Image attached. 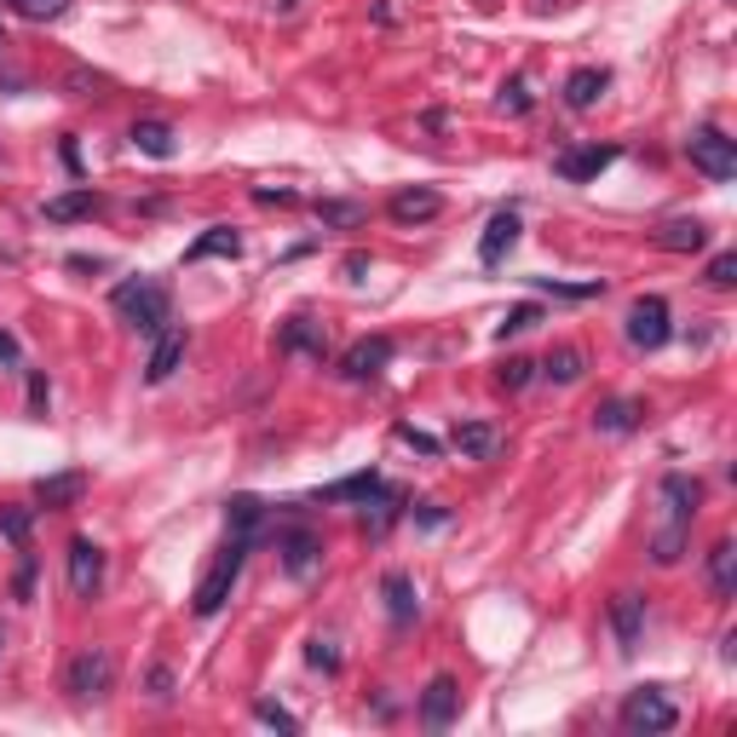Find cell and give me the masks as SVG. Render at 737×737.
Returning a JSON list of instances; mask_svg holds the SVG:
<instances>
[{
	"mask_svg": "<svg viewBox=\"0 0 737 737\" xmlns=\"http://www.w3.org/2000/svg\"><path fill=\"white\" fill-rule=\"evenodd\" d=\"M380 600H386V623H392V628H409L421 617V593H415V577H409V570H386V577H380Z\"/></svg>",
	"mask_w": 737,
	"mask_h": 737,
	"instance_id": "14",
	"label": "cell"
},
{
	"mask_svg": "<svg viewBox=\"0 0 737 737\" xmlns=\"http://www.w3.org/2000/svg\"><path fill=\"white\" fill-rule=\"evenodd\" d=\"M657 502H663V524H686L691 530V519H698V507H703V484L691 473H668L657 484Z\"/></svg>",
	"mask_w": 737,
	"mask_h": 737,
	"instance_id": "11",
	"label": "cell"
},
{
	"mask_svg": "<svg viewBox=\"0 0 737 737\" xmlns=\"http://www.w3.org/2000/svg\"><path fill=\"white\" fill-rule=\"evenodd\" d=\"M242 254V237L231 231V225H208L191 249H184V265H202V259H237Z\"/></svg>",
	"mask_w": 737,
	"mask_h": 737,
	"instance_id": "26",
	"label": "cell"
},
{
	"mask_svg": "<svg viewBox=\"0 0 737 737\" xmlns=\"http://www.w3.org/2000/svg\"><path fill=\"white\" fill-rule=\"evenodd\" d=\"M225 524H231V536L254 542L259 524H265V502L259 496H231V502H225Z\"/></svg>",
	"mask_w": 737,
	"mask_h": 737,
	"instance_id": "31",
	"label": "cell"
},
{
	"mask_svg": "<svg viewBox=\"0 0 737 737\" xmlns=\"http://www.w3.org/2000/svg\"><path fill=\"white\" fill-rule=\"evenodd\" d=\"M709 588H714V600H732L737 593V542L709 547Z\"/></svg>",
	"mask_w": 737,
	"mask_h": 737,
	"instance_id": "30",
	"label": "cell"
},
{
	"mask_svg": "<svg viewBox=\"0 0 737 737\" xmlns=\"http://www.w3.org/2000/svg\"><path fill=\"white\" fill-rule=\"evenodd\" d=\"M254 202H265V208H294V191H271V184H259V191H254Z\"/></svg>",
	"mask_w": 737,
	"mask_h": 737,
	"instance_id": "49",
	"label": "cell"
},
{
	"mask_svg": "<svg viewBox=\"0 0 737 737\" xmlns=\"http://www.w3.org/2000/svg\"><path fill=\"white\" fill-rule=\"evenodd\" d=\"M47 214L52 225H70V219H93V214H105V196L93 191V184H75V191H64V196H47Z\"/></svg>",
	"mask_w": 737,
	"mask_h": 737,
	"instance_id": "23",
	"label": "cell"
},
{
	"mask_svg": "<svg viewBox=\"0 0 737 737\" xmlns=\"http://www.w3.org/2000/svg\"><path fill=\"white\" fill-rule=\"evenodd\" d=\"M81 496H87V473H52V479L35 484V502L52 507V514H58V507H75Z\"/></svg>",
	"mask_w": 737,
	"mask_h": 737,
	"instance_id": "29",
	"label": "cell"
},
{
	"mask_svg": "<svg viewBox=\"0 0 737 737\" xmlns=\"http://www.w3.org/2000/svg\"><path fill=\"white\" fill-rule=\"evenodd\" d=\"M530 380H536V363H530V358H507V363L496 368V386H502V392H524Z\"/></svg>",
	"mask_w": 737,
	"mask_h": 737,
	"instance_id": "37",
	"label": "cell"
},
{
	"mask_svg": "<svg viewBox=\"0 0 737 737\" xmlns=\"http://www.w3.org/2000/svg\"><path fill=\"white\" fill-rule=\"evenodd\" d=\"M605 93H611V70L605 64H582V70L565 75V105L570 110H593Z\"/></svg>",
	"mask_w": 737,
	"mask_h": 737,
	"instance_id": "21",
	"label": "cell"
},
{
	"mask_svg": "<svg viewBox=\"0 0 737 737\" xmlns=\"http://www.w3.org/2000/svg\"><path fill=\"white\" fill-rule=\"evenodd\" d=\"M254 721H259V726H277V732H300V721H294L289 709H282V703H265V698L254 703Z\"/></svg>",
	"mask_w": 737,
	"mask_h": 737,
	"instance_id": "43",
	"label": "cell"
},
{
	"mask_svg": "<svg viewBox=\"0 0 737 737\" xmlns=\"http://www.w3.org/2000/svg\"><path fill=\"white\" fill-rule=\"evenodd\" d=\"M398 514H403V496H398V490H386V484L375 490V496L358 502V524H363V536H375V542L398 524Z\"/></svg>",
	"mask_w": 737,
	"mask_h": 737,
	"instance_id": "19",
	"label": "cell"
},
{
	"mask_svg": "<svg viewBox=\"0 0 737 737\" xmlns=\"http://www.w3.org/2000/svg\"><path fill=\"white\" fill-rule=\"evenodd\" d=\"M0 651H7V628H0Z\"/></svg>",
	"mask_w": 737,
	"mask_h": 737,
	"instance_id": "54",
	"label": "cell"
},
{
	"mask_svg": "<svg viewBox=\"0 0 737 737\" xmlns=\"http://www.w3.org/2000/svg\"><path fill=\"white\" fill-rule=\"evenodd\" d=\"M0 363H17V340L7 329H0Z\"/></svg>",
	"mask_w": 737,
	"mask_h": 737,
	"instance_id": "52",
	"label": "cell"
},
{
	"mask_svg": "<svg viewBox=\"0 0 737 737\" xmlns=\"http://www.w3.org/2000/svg\"><path fill=\"white\" fill-rule=\"evenodd\" d=\"M386 214H392L398 225H426V219L444 214V196L433 191V184H409V191H392Z\"/></svg>",
	"mask_w": 737,
	"mask_h": 737,
	"instance_id": "17",
	"label": "cell"
},
{
	"mask_svg": "<svg viewBox=\"0 0 737 737\" xmlns=\"http://www.w3.org/2000/svg\"><path fill=\"white\" fill-rule=\"evenodd\" d=\"M277 559H282V570H289L294 582H305V577H317V565H323V536L312 524H289L277 536Z\"/></svg>",
	"mask_w": 737,
	"mask_h": 737,
	"instance_id": "7",
	"label": "cell"
},
{
	"mask_svg": "<svg viewBox=\"0 0 737 737\" xmlns=\"http://www.w3.org/2000/svg\"><path fill=\"white\" fill-rule=\"evenodd\" d=\"M611 161H617V145H570V150L553 156V173L565 184H588V179H600Z\"/></svg>",
	"mask_w": 737,
	"mask_h": 737,
	"instance_id": "13",
	"label": "cell"
},
{
	"mask_svg": "<svg viewBox=\"0 0 737 737\" xmlns=\"http://www.w3.org/2000/svg\"><path fill=\"white\" fill-rule=\"evenodd\" d=\"M542 323V305H514L502 323H496V340H514V335H524V329H536Z\"/></svg>",
	"mask_w": 737,
	"mask_h": 737,
	"instance_id": "38",
	"label": "cell"
},
{
	"mask_svg": "<svg viewBox=\"0 0 737 737\" xmlns=\"http://www.w3.org/2000/svg\"><path fill=\"white\" fill-rule=\"evenodd\" d=\"M536 368H542L553 386H577V380L588 375V352H582V346H553V352H547Z\"/></svg>",
	"mask_w": 737,
	"mask_h": 737,
	"instance_id": "28",
	"label": "cell"
},
{
	"mask_svg": "<svg viewBox=\"0 0 737 737\" xmlns=\"http://www.w3.org/2000/svg\"><path fill=\"white\" fill-rule=\"evenodd\" d=\"M651 242H657L663 254H698V249H709V225L703 219H663L657 231H651Z\"/></svg>",
	"mask_w": 737,
	"mask_h": 737,
	"instance_id": "22",
	"label": "cell"
},
{
	"mask_svg": "<svg viewBox=\"0 0 737 737\" xmlns=\"http://www.w3.org/2000/svg\"><path fill=\"white\" fill-rule=\"evenodd\" d=\"M392 438H398V444H409V449H421V456H438V449H444L433 433H421V426H409V421H398V426H392Z\"/></svg>",
	"mask_w": 737,
	"mask_h": 737,
	"instance_id": "42",
	"label": "cell"
},
{
	"mask_svg": "<svg viewBox=\"0 0 737 737\" xmlns=\"http://www.w3.org/2000/svg\"><path fill=\"white\" fill-rule=\"evenodd\" d=\"M449 444H456L467 461H496L502 449H507V438H502L490 421H461L456 433H449Z\"/></svg>",
	"mask_w": 737,
	"mask_h": 737,
	"instance_id": "20",
	"label": "cell"
},
{
	"mask_svg": "<svg viewBox=\"0 0 737 737\" xmlns=\"http://www.w3.org/2000/svg\"><path fill=\"white\" fill-rule=\"evenodd\" d=\"M70 271H105V259H87V254H70Z\"/></svg>",
	"mask_w": 737,
	"mask_h": 737,
	"instance_id": "51",
	"label": "cell"
},
{
	"mask_svg": "<svg viewBox=\"0 0 737 737\" xmlns=\"http://www.w3.org/2000/svg\"><path fill=\"white\" fill-rule=\"evenodd\" d=\"M110 312L138 335H161L173 323V294H168V282H156V277H128V282H116Z\"/></svg>",
	"mask_w": 737,
	"mask_h": 737,
	"instance_id": "1",
	"label": "cell"
},
{
	"mask_svg": "<svg viewBox=\"0 0 737 737\" xmlns=\"http://www.w3.org/2000/svg\"><path fill=\"white\" fill-rule=\"evenodd\" d=\"M98 588H105V547L75 536L70 542V593L75 600H98Z\"/></svg>",
	"mask_w": 737,
	"mask_h": 737,
	"instance_id": "12",
	"label": "cell"
},
{
	"mask_svg": "<svg viewBox=\"0 0 737 737\" xmlns=\"http://www.w3.org/2000/svg\"><path fill=\"white\" fill-rule=\"evenodd\" d=\"M536 289H547L553 300H600L605 282H600V277H593V282H553V277H536Z\"/></svg>",
	"mask_w": 737,
	"mask_h": 737,
	"instance_id": "36",
	"label": "cell"
},
{
	"mask_svg": "<svg viewBox=\"0 0 737 737\" xmlns=\"http://www.w3.org/2000/svg\"><path fill=\"white\" fill-rule=\"evenodd\" d=\"M242 565H249V542L231 536V542L219 547L214 570L196 582V600H191V605H196V617H219L225 600H231V588H237V577H242Z\"/></svg>",
	"mask_w": 737,
	"mask_h": 737,
	"instance_id": "2",
	"label": "cell"
},
{
	"mask_svg": "<svg viewBox=\"0 0 737 737\" xmlns=\"http://www.w3.org/2000/svg\"><path fill=\"white\" fill-rule=\"evenodd\" d=\"M496 105H502L507 116H530V81H524V75H514V81H502Z\"/></svg>",
	"mask_w": 737,
	"mask_h": 737,
	"instance_id": "39",
	"label": "cell"
},
{
	"mask_svg": "<svg viewBox=\"0 0 737 737\" xmlns=\"http://www.w3.org/2000/svg\"><path fill=\"white\" fill-rule=\"evenodd\" d=\"M703 277H709V289H737V254H732V249H726V254H714Z\"/></svg>",
	"mask_w": 737,
	"mask_h": 737,
	"instance_id": "41",
	"label": "cell"
},
{
	"mask_svg": "<svg viewBox=\"0 0 737 737\" xmlns=\"http://www.w3.org/2000/svg\"><path fill=\"white\" fill-rule=\"evenodd\" d=\"M386 479L380 473H352V479H340V484H323L312 502H363V496H375Z\"/></svg>",
	"mask_w": 737,
	"mask_h": 737,
	"instance_id": "32",
	"label": "cell"
},
{
	"mask_svg": "<svg viewBox=\"0 0 737 737\" xmlns=\"http://www.w3.org/2000/svg\"><path fill=\"white\" fill-rule=\"evenodd\" d=\"M421 726L426 732H449L456 726V714H461V686L449 680V674H433V680H426V691H421Z\"/></svg>",
	"mask_w": 737,
	"mask_h": 737,
	"instance_id": "10",
	"label": "cell"
},
{
	"mask_svg": "<svg viewBox=\"0 0 737 737\" xmlns=\"http://www.w3.org/2000/svg\"><path fill=\"white\" fill-rule=\"evenodd\" d=\"M392 352H398V346H392V335H363V340L352 346V352L340 358V375L352 380V386H368V380H380V375H386V363H392Z\"/></svg>",
	"mask_w": 737,
	"mask_h": 737,
	"instance_id": "8",
	"label": "cell"
},
{
	"mask_svg": "<svg viewBox=\"0 0 737 737\" xmlns=\"http://www.w3.org/2000/svg\"><path fill=\"white\" fill-rule=\"evenodd\" d=\"M340 277H346V282H363V277H368V254H363V249H352V254L340 259Z\"/></svg>",
	"mask_w": 737,
	"mask_h": 737,
	"instance_id": "48",
	"label": "cell"
},
{
	"mask_svg": "<svg viewBox=\"0 0 737 737\" xmlns=\"http://www.w3.org/2000/svg\"><path fill=\"white\" fill-rule=\"evenodd\" d=\"M686 542H691L686 524H657V536H651V559H657V565H680Z\"/></svg>",
	"mask_w": 737,
	"mask_h": 737,
	"instance_id": "33",
	"label": "cell"
},
{
	"mask_svg": "<svg viewBox=\"0 0 737 737\" xmlns=\"http://www.w3.org/2000/svg\"><path fill=\"white\" fill-rule=\"evenodd\" d=\"M277 352H300V358L323 363L329 358V335H323V323H312V317H289L277 335Z\"/></svg>",
	"mask_w": 737,
	"mask_h": 737,
	"instance_id": "18",
	"label": "cell"
},
{
	"mask_svg": "<svg viewBox=\"0 0 737 737\" xmlns=\"http://www.w3.org/2000/svg\"><path fill=\"white\" fill-rule=\"evenodd\" d=\"M17 553H24V559H17V582H12V593H17V600H29V593H35V553H29V547H17Z\"/></svg>",
	"mask_w": 737,
	"mask_h": 737,
	"instance_id": "46",
	"label": "cell"
},
{
	"mask_svg": "<svg viewBox=\"0 0 737 737\" xmlns=\"http://www.w3.org/2000/svg\"><path fill=\"white\" fill-rule=\"evenodd\" d=\"M617 721L628 726V732H640V737H657V732H674L680 726V709H674L657 686H640V691H628L623 698V714Z\"/></svg>",
	"mask_w": 737,
	"mask_h": 737,
	"instance_id": "4",
	"label": "cell"
},
{
	"mask_svg": "<svg viewBox=\"0 0 737 737\" xmlns=\"http://www.w3.org/2000/svg\"><path fill=\"white\" fill-rule=\"evenodd\" d=\"M686 156H691V168H698L703 179H714V184L737 179V145H732L721 128H691Z\"/></svg>",
	"mask_w": 737,
	"mask_h": 737,
	"instance_id": "6",
	"label": "cell"
},
{
	"mask_svg": "<svg viewBox=\"0 0 737 737\" xmlns=\"http://www.w3.org/2000/svg\"><path fill=\"white\" fill-rule=\"evenodd\" d=\"M47 398H52L47 375H40V368H29V409H47Z\"/></svg>",
	"mask_w": 737,
	"mask_h": 737,
	"instance_id": "50",
	"label": "cell"
},
{
	"mask_svg": "<svg viewBox=\"0 0 737 737\" xmlns=\"http://www.w3.org/2000/svg\"><path fill=\"white\" fill-rule=\"evenodd\" d=\"M305 663L323 668V674H340V651H335V640H312V645H305Z\"/></svg>",
	"mask_w": 737,
	"mask_h": 737,
	"instance_id": "44",
	"label": "cell"
},
{
	"mask_svg": "<svg viewBox=\"0 0 737 737\" xmlns=\"http://www.w3.org/2000/svg\"><path fill=\"white\" fill-rule=\"evenodd\" d=\"M64 87H70L75 98H105L110 75H98V70H70V81H64Z\"/></svg>",
	"mask_w": 737,
	"mask_h": 737,
	"instance_id": "40",
	"label": "cell"
},
{
	"mask_svg": "<svg viewBox=\"0 0 737 737\" xmlns=\"http://www.w3.org/2000/svg\"><path fill=\"white\" fill-rule=\"evenodd\" d=\"M64 168L81 173V150H75V138H64Z\"/></svg>",
	"mask_w": 737,
	"mask_h": 737,
	"instance_id": "53",
	"label": "cell"
},
{
	"mask_svg": "<svg viewBox=\"0 0 737 737\" xmlns=\"http://www.w3.org/2000/svg\"><path fill=\"white\" fill-rule=\"evenodd\" d=\"M640 421H645V403L640 398H611V403L593 409V426H600L605 438H628Z\"/></svg>",
	"mask_w": 737,
	"mask_h": 737,
	"instance_id": "24",
	"label": "cell"
},
{
	"mask_svg": "<svg viewBox=\"0 0 737 737\" xmlns=\"http://www.w3.org/2000/svg\"><path fill=\"white\" fill-rule=\"evenodd\" d=\"M145 691H150L156 703H168V698H173V668H168V663H150V674H145Z\"/></svg>",
	"mask_w": 737,
	"mask_h": 737,
	"instance_id": "45",
	"label": "cell"
},
{
	"mask_svg": "<svg viewBox=\"0 0 737 737\" xmlns=\"http://www.w3.org/2000/svg\"><path fill=\"white\" fill-rule=\"evenodd\" d=\"M7 12H17L24 24H58L70 12V0H7Z\"/></svg>",
	"mask_w": 737,
	"mask_h": 737,
	"instance_id": "34",
	"label": "cell"
},
{
	"mask_svg": "<svg viewBox=\"0 0 737 737\" xmlns=\"http://www.w3.org/2000/svg\"><path fill=\"white\" fill-rule=\"evenodd\" d=\"M150 363H145V380L161 386V380H173V368L184 363V346H191V335H184V323H168L161 335H150Z\"/></svg>",
	"mask_w": 737,
	"mask_h": 737,
	"instance_id": "15",
	"label": "cell"
},
{
	"mask_svg": "<svg viewBox=\"0 0 737 737\" xmlns=\"http://www.w3.org/2000/svg\"><path fill=\"white\" fill-rule=\"evenodd\" d=\"M415 524H426V530L449 524V507H444V502H421V507H415Z\"/></svg>",
	"mask_w": 737,
	"mask_h": 737,
	"instance_id": "47",
	"label": "cell"
},
{
	"mask_svg": "<svg viewBox=\"0 0 737 737\" xmlns=\"http://www.w3.org/2000/svg\"><path fill=\"white\" fill-rule=\"evenodd\" d=\"M674 340V317H668V300L663 294H640L628 305V346L633 352H657V346Z\"/></svg>",
	"mask_w": 737,
	"mask_h": 737,
	"instance_id": "5",
	"label": "cell"
},
{
	"mask_svg": "<svg viewBox=\"0 0 737 737\" xmlns=\"http://www.w3.org/2000/svg\"><path fill=\"white\" fill-rule=\"evenodd\" d=\"M611 633H617V651L623 657H633V651L645 645V593H611Z\"/></svg>",
	"mask_w": 737,
	"mask_h": 737,
	"instance_id": "9",
	"label": "cell"
},
{
	"mask_svg": "<svg viewBox=\"0 0 737 737\" xmlns=\"http://www.w3.org/2000/svg\"><path fill=\"white\" fill-rule=\"evenodd\" d=\"M110 686H116V657L105 645H87V651H75L70 668H64V691L75 703H98V698H110Z\"/></svg>",
	"mask_w": 737,
	"mask_h": 737,
	"instance_id": "3",
	"label": "cell"
},
{
	"mask_svg": "<svg viewBox=\"0 0 737 737\" xmlns=\"http://www.w3.org/2000/svg\"><path fill=\"white\" fill-rule=\"evenodd\" d=\"M133 150L138 156H150V161H168L173 150H179V138H173V128L168 121H156V116H145V121H133Z\"/></svg>",
	"mask_w": 737,
	"mask_h": 737,
	"instance_id": "27",
	"label": "cell"
},
{
	"mask_svg": "<svg viewBox=\"0 0 737 737\" xmlns=\"http://www.w3.org/2000/svg\"><path fill=\"white\" fill-rule=\"evenodd\" d=\"M519 214L514 208H496L490 214V225H484V237H479V265H502L507 254H514V242H519Z\"/></svg>",
	"mask_w": 737,
	"mask_h": 737,
	"instance_id": "16",
	"label": "cell"
},
{
	"mask_svg": "<svg viewBox=\"0 0 737 737\" xmlns=\"http://www.w3.org/2000/svg\"><path fill=\"white\" fill-rule=\"evenodd\" d=\"M29 530H35L29 507H0V536H7L12 547H29Z\"/></svg>",
	"mask_w": 737,
	"mask_h": 737,
	"instance_id": "35",
	"label": "cell"
},
{
	"mask_svg": "<svg viewBox=\"0 0 737 737\" xmlns=\"http://www.w3.org/2000/svg\"><path fill=\"white\" fill-rule=\"evenodd\" d=\"M312 214L323 219V231H363V225H368V208L352 202V196H317Z\"/></svg>",
	"mask_w": 737,
	"mask_h": 737,
	"instance_id": "25",
	"label": "cell"
}]
</instances>
